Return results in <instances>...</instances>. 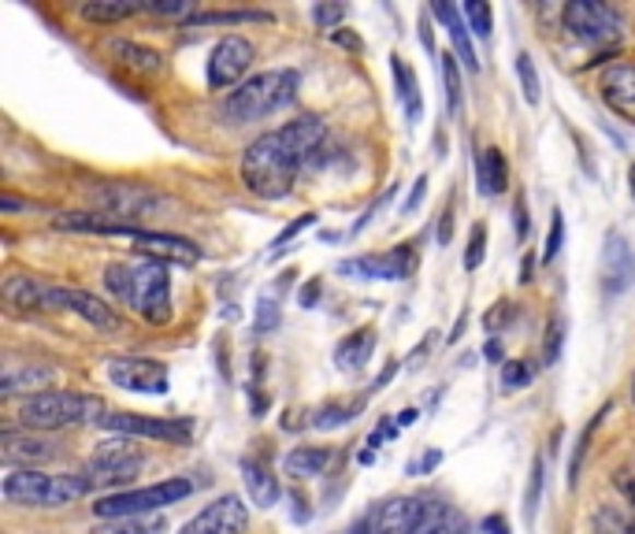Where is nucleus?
<instances>
[{
  "label": "nucleus",
  "mask_w": 635,
  "mask_h": 534,
  "mask_svg": "<svg viewBox=\"0 0 635 534\" xmlns=\"http://www.w3.org/2000/svg\"><path fill=\"white\" fill-rule=\"evenodd\" d=\"M450 238H454V215L446 212L443 219H438V246H450Z\"/></svg>",
  "instance_id": "6e6d98bb"
},
{
  "label": "nucleus",
  "mask_w": 635,
  "mask_h": 534,
  "mask_svg": "<svg viewBox=\"0 0 635 534\" xmlns=\"http://www.w3.org/2000/svg\"><path fill=\"white\" fill-rule=\"evenodd\" d=\"M305 227H313V215H302V219H294L291 227H286L283 234H279L275 238V249H283V246H291V241L297 238V234H302Z\"/></svg>",
  "instance_id": "8fccbe9b"
},
{
  "label": "nucleus",
  "mask_w": 635,
  "mask_h": 534,
  "mask_svg": "<svg viewBox=\"0 0 635 534\" xmlns=\"http://www.w3.org/2000/svg\"><path fill=\"white\" fill-rule=\"evenodd\" d=\"M142 449H134L130 438H108V442L97 446V453H93V461L86 464V479L93 483V490L97 486H119V483H130L138 472H142Z\"/></svg>",
  "instance_id": "6e6552de"
},
{
  "label": "nucleus",
  "mask_w": 635,
  "mask_h": 534,
  "mask_svg": "<svg viewBox=\"0 0 635 534\" xmlns=\"http://www.w3.org/2000/svg\"><path fill=\"white\" fill-rule=\"evenodd\" d=\"M416 416H420L416 408H405V412L398 416V424H401V427H409V424H416Z\"/></svg>",
  "instance_id": "e2e57ef3"
},
{
  "label": "nucleus",
  "mask_w": 635,
  "mask_h": 534,
  "mask_svg": "<svg viewBox=\"0 0 635 534\" xmlns=\"http://www.w3.org/2000/svg\"><path fill=\"white\" fill-rule=\"evenodd\" d=\"M105 286H108L111 297H119L124 305H130V297H134V264H108Z\"/></svg>",
  "instance_id": "473e14b6"
},
{
  "label": "nucleus",
  "mask_w": 635,
  "mask_h": 534,
  "mask_svg": "<svg viewBox=\"0 0 635 534\" xmlns=\"http://www.w3.org/2000/svg\"><path fill=\"white\" fill-rule=\"evenodd\" d=\"M49 382H52V371L49 368H34V364H23V368H19L15 360H8L4 375H0V390H4V393L49 387Z\"/></svg>",
  "instance_id": "c756f323"
},
{
  "label": "nucleus",
  "mask_w": 635,
  "mask_h": 534,
  "mask_svg": "<svg viewBox=\"0 0 635 534\" xmlns=\"http://www.w3.org/2000/svg\"><path fill=\"white\" fill-rule=\"evenodd\" d=\"M465 19H469V31H475L480 37H491V31H494L491 4H483V0H472V4H465Z\"/></svg>",
  "instance_id": "a19ab883"
},
{
  "label": "nucleus",
  "mask_w": 635,
  "mask_h": 534,
  "mask_svg": "<svg viewBox=\"0 0 635 534\" xmlns=\"http://www.w3.org/2000/svg\"><path fill=\"white\" fill-rule=\"evenodd\" d=\"M480 531L483 534H509V520L506 517H487L480 523Z\"/></svg>",
  "instance_id": "864d4df0"
},
{
  "label": "nucleus",
  "mask_w": 635,
  "mask_h": 534,
  "mask_svg": "<svg viewBox=\"0 0 635 534\" xmlns=\"http://www.w3.org/2000/svg\"><path fill=\"white\" fill-rule=\"evenodd\" d=\"M438 461H443V453H438V449H432V453H427L424 461H413V464H409V475H424V472H432V467H438Z\"/></svg>",
  "instance_id": "603ef678"
},
{
  "label": "nucleus",
  "mask_w": 635,
  "mask_h": 534,
  "mask_svg": "<svg viewBox=\"0 0 635 534\" xmlns=\"http://www.w3.org/2000/svg\"><path fill=\"white\" fill-rule=\"evenodd\" d=\"M353 419V408L350 405H324V408H316V416H313V427H320V430H334V427H345Z\"/></svg>",
  "instance_id": "58836bf2"
},
{
  "label": "nucleus",
  "mask_w": 635,
  "mask_h": 534,
  "mask_svg": "<svg viewBox=\"0 0 635 534\" xmlns=\"http://www.w3.org/2000/svg\"><path fill=\"white\" fill-rule=\"evenodd\" d=\"M416 534H469V520L454 509V505H432L427 501L424 523Z\"/></svg>",
  "instance_id": "c85d7f7f"
},
{
  "label": "nucleus",
  "mask_w": 635,
  "mask_h": 534,
  "mask_svg": "<svg viewBox=\"0 0 635 534\" xmlns=\"http://www.w3.org/2000/svg\"><path fill=\"white\" fill-rule=\"evenodd\" d=\"M531 268H536V257H525V271H520V283H528V278H531Z\"/></svg>",
  "instance_id": "69168bd1"
},
{
  "label": "nucleus",
  "mask_w": 635,
  "mask_h": 534,
  "mask_svg": "<svg viewBox=\"0 0 635 534\" xmlns=\"http://www.w3.org/2000/svg\"><path fill=\"white\" fill-rule=\"evenodd\" d=\"M294 164L286 161L283 145H279V134H260L254 145L242 156V182H246L249 193L264 197V201H279L294 190Z\"/></svg>",
  "instance_id": "20e7f679"
},
{
  "label": "nucleus",
  "mask_w": 635,
  "mask_h": 534,
  "mask_svg": "<svg viewBox=\"0 0 635 534\" xmlns=\"http://www.w3.org/2000/svg\"><path fill=\"white\" fill-rule=\"evenodd\" d=\"M475 182H480V190L487 197H498L506 193L509 186V164H506V153L502 149H480V156H475Z\"/></svg>",
  "instance_id": "b1692460"
},
{
  "label": "nucleus",
  "mask_w": 635,
  "mask_h": 534,
  "mask_svg": "<svg viewBox=\"0 0 635 534\" xmlns=\"http://www.w3.org/2000/svg\"><path fill=\"white\" fill-rule=\"evenodd\" d=\"M279 327V301L275 297H260V305H257V331L264 334V331H275Z\"/></svg>",
  "instance_id": "49530a36"
},
{
  "label": "nucleus",
  "mask_w": 635,
  "mask_h": 534,
  "mask_svg": "<svg viewBox=\"0 0 635 534\" xmlns=\"http://www.w3.org/2000/svg\"><path fill=\"white\" fill-rule=\"evenodd\" d=\"M279 145H283L286 161L294 164V171H305V167H320L327 161V127L324 119L302 116L294 123L279 127Z\"/></svg>",
  "instance_id": "9d476101"
},
{
  "label": "nucleus",
  "mask_w": 635,
  "mask_h": 534,
  "mask_svg": "<svg viewBox=\"0 0 635 534\" xmlns=\"http://www.w3.org/2000/svg\"><path fill=\"white\" fill-rule=\"evenodd\" d=\"M443 86H446V100H450V111L461 108V71H457V56L446 52L443 56Z\"/></svg>",
  "instance_id": "e433bc0d"
},
{
  "label": "nucleus",
  "mask_w": 635,
  "mask_h": 534,
  "mask_svg": "<svg viewBox=\"0 0 635 534\" xmlns=\"http://www.w3.org/2000/svg\"><path fill=\"white\" fill-rule=\"evenodd\" d=\"M513 215H517V234L525 238V234H528V204H525V197H517V209H513Z\"/></svg>",
  "instance_id": "4d7b16f0"
},
{
  "label": "nucleus",
  "mask_w": 635,
  "mask_h": 534,
  "mask_svg": "<svg viewBox=\"0 0 635 534\" xmlns=\"http://www.w3.org/2000/svg\"><path fill=\"white\" fill-rule=\"evenodd\" d=\"M108 379L119 390H130V393H167V368L161 360L119 356V360L108 364Z\"/></svg>",
  "instance_id": "2eb2a0df"
},
{
  "label": "nucleus",
  "mask_w": 635,
  "mask_h": 534,
  "mask_svg": "<svg viewBox=\"0 0 635 534\" xmlns=\"http://www.w3.org/2000/svg\"><path fill=\"white\" fill-rule=\"evenodd\" d=\"M105 416L108 408L97 393L74 390H42L19 405V424L26 430H63L79 424H101Z\"/></svg>",
  "instance_id": "f257e3e1"
},
{
  "label": "nucleus",
  "mask_w": 635,
  "mask_h": 534,
  "mask_svg": "<svg viewBox=\"0 0 635 534\" xmlns=\"http://www.w3.org/2000/svg\"><path fill=\"white\" fill-rule=\"evenodd\" d=\"M487 257V223H475L472 234H469V249H465V268L475 271Z\"/></svg>",
  "instance_id": "4c0bfd02"
},
{
  "label": "nucleus",
  "mask_w": 635,
  "mask_h": 534,
  "mask_svg": "<svg viewBox=\"0 0 635 534\" xmlns=\"http://www.w3.org/2000/svg\"><path fill=\"white\" fill-rule=\"evenodd\" d=\"M305 505H309V501H305V498H297V494H294V509H291V517H294L297 523H305V520H309V509H305Z\"/></svg>",
  "instance_id": "bf43d9fd"
},
{
  "label": "nucleus",
  "mask_w": 635,
  "mask_h": 534,
  "mask_svg": "<svg viewBox=\"0 0 635 534\" xmlns=\"http://www.w3.org/2000/svg\"><path fill=\"white\" fill-rule=\"evenodd\" d=\"M517 79H520V90H525V100L528 105H539L543 90H539V71H536V60L528 52L517 56Z\"/></svg>",
  "instance_id": "72a5a7b5"
},
{
  "label": "nucleus",
  "mask_w": 635,
  "mask_h": 534,
  "mask_svg": "<svg viewBox=\"0 0 635 534\" xmlns=\"http://www.w3.org/2000/svg\"><path fill=\"white\" fill-rule=\"evenodd\" d=\"M108 49H111V56H116V60L124 63L127 71L142 74V79H153V74H161V68H164V56L161 52L149 49V45L127 41V37H111Z\"/></svg>",
  "instance_id": "4be33fe9"
},
{
  "label": "nucleus",
  "mask_w": 635,
  "mask_h": 534,
  "mask_svg": "<svg viewBox=\"0 0 635 534\" xmlns=\"http://www.w3.org/2000/svg\"><path fill=\"white\" fill-rule=\"evenodd\" d=\"M395 371H398V364H387V368L379 371V379H376V387H372V390H383V387H387V382L395 379Z\"/></svg>",
  "instance_id": "680f3d73"
},
{
  "label": "nucleus",
  "mask_w": 635,
  "mask_h": 534,
  "mask_svg": "<svg viewBox=\"0 0 635 534\" xmlns=\"http://www.w3.org/2000/svg\"><path fill=\"white\" fill-rule=\"evenodd\" d=\"M0 209H4V212H23V209H31V204L19 201V197H12V193H4V197H0Z\"/></svg>",
  "instance_id": "13d9d810"
},
{
  "label": "nucleus",
  "mask_w": 635,
  "mask_h": 534,
  "mask_svg": "<svg viewBox=\"0 0 635 534\" xmlns=\"http://www.w3.org/2000/svg\"><path fill=\"white\" fill-rule=\"evenodd\" d=\"M257 60V49L249 37H238V34H227L212 45L209 52V68H204V79H209L212 90H231V86H242V79L249 74Z\"/></svg>",
  "instance_id": "1a4fd4ad"
},
{
  "label": "nucleus",
  "mask_w": 635,
  "mask_h": 534,
  "mask_svg": "<svg viewBox=\"0 0 635 534\" xmlns=\"http://www.w3.org/2000/svg\"><path fill=\"white\" fill-rule=\"evenodd\" d=\"M591 527L595 534H635V509L632 505H602Z\"/></svg>",
  "instance_id": "7c9ffc66"
},
{
  "label": "nucleus",
  "mask_w": 635,
  "mask_h": 534,
  "mask_svg": "<svg viewBox=\"0 0 635 534\" xmlns=\"http://www.w3.org/2000/svg\"><path fill=\"white\" fill-rule=\"evenodd\" d=\"M108 430L124 438H156V442H190V424L186 419H156L138 416V412H108L101 419Z\"/></svg>",
  "instance_id": "f8f14e48"
},
{
  "label": "nucleus",
  "mask_w": 635,
  "mask_h": 534,
  "mask_svg": "<svg viewBox=\"0 0 635 534\" xmlns=\"http://www.w3.org/2000/svg\"><path fill=\"white\" fill-rule=\"evenodd\" d=\"M0 456H4L8 467H34V464H45L56 456V446L49 438L42 435H31V430H4L0 438Z\"/></svg>",
  "instance_id": "6ab92c4d"
},
{
  "label": "nucleus",
  "mask_w": 635,
  "mask_h": 534,
  "mask_svg": "<svg viewBox=\"0 0 635 534\" xmlns=\"http://www.w3.org/2000/svg\"><path fill=\"white\" fill-rule=\"evenodd\" d=\"M613 483H618V490L624 494V498H628V505H632V509H635V475H618V479H613Z\"/></svg>",
  "instance_id": "5fc2aeb1"
},
{
  "label": "nucleus",
  "mask_w": 635,
  "mask_h": 534,
  "mask_svg": "<svg viewBox=\"0 0 635 534\" xmlns=\"http://www.w3.org/2000/svg\"><path fill=\"white\" fill-rule=\"evenodd\" d=\"M90 201L97 204V215H119V219H134V215L153 212V204L161 201V193L149 186H130V182H108L90 190Z\"/></svg>",
  "instance_id": "9b49d317"
},
{
  "label": "nucleus",
  "mask_w": 635,
  "mask_h": 534,
  "mask_svg": "<svg viewBox=\"0 0 635 534\" xmlns=\"http://www.w3.org/2000/svg\"><path fill=\"white\" fill-rule=\"evenodd\" d=\"M246 527H249L246 501L238 494H223V498L212 501L209 509H201L190 523H183L179 534H242Z\"/></svg>",
  "instance_id": "ddd939ff"
},
{
  "label": "nucleus",
  "mask_w": 635,
  "mask_h": 534,
  "mask_svg": "<svg viewBox=\"0 0 635 534\" xmlns=\"http://www.w3.org/2000/svg\"><path fill=\"white\" fill-rule=\"evenodd\" d=\"M424 193H427V178L420 175V178H416V186L409 190V201H405V209H401V212H416V209H420V201H424Z\"/></svg>",
  "instance_id": "3c124183"
},
{
  "label": "nucleus",
  "mask_w": 635,
  "mask_h": 534,
  "mask_svg": "<svg viewBox=\"0 0 635 534\" xmlns=\"http://www.w3.org/2000/svg\"><path fill=\"white\" fill-rule=\"evenodd\" d=\"M345 19V8L342 4H316L313 8V23L320 26V31H334Z\"/></svg>",
  "instance_id": "a18cd8bd"
},
{
  "label": "nucleus",
  "mask_w": 635,
  "mask_h": 534,
  "mask_svg": "<svg viewBox=\"0 0 635 534\" xmlns=\"http://www.w3.org/2000/svg\"><path fill=\"white\" fill-rule=\"evenodd\" d=\"M562 334H565V327H562V320H550V327H546V342H543V360L546 364H557L562 360Z\"/></svg>",
  "instance_id": "37998d69"
},
{
  "label": "nucleus",
  "mask_w": 635,
  "mask_h": 534,
  "mask_svg": "<svg viewBox=\"0 0 635 534\" xmlns=\"http://www.w3.org/2000/svg\"><path fill=\"white\" fill-rule=\"evenodd\" d=\"M528 382H531V364H525V360L502 364V387L506 390H525Z\"/></svg>",
  "instance_id": "79ce46f5"
},
{
  "label": "nucleus",
  "mask_w": 635,
  "mask_h": 534,
  "mask_svg": "<svg viewBox=\"0 0 635 534\" xmlns=\"http://www.w3.org/2000/svg\"><path fill=\"white\" fill-rule=\"evenodd\" d=\"M90 534H145L142 523L134 520H105L101 527H93Z\"/></svg>",
  "instance_id": "09e8293b"
},
{
  "label": "nucleus",
  "mask_w": 635,
  "mask_h": 534,
  "mask_svg": "<svg viewBox=\"0 0 635 534\" xmlns=\"http://www.w3.org/2000/svg\"><path fill=\"white\" fill-rule=\"evenodd\" d=\"M632 401H635V375H632Z\"/></svg>",
  "instance_id": "774afa93"
},
{
  "label": "nucleus",
  "mask_w": 635,
  "mask_h": 534,
  "mask_svg": "<svg viewBox=\"0 0 635 534\" xmlns=\"http://www.w3.org/2000/svg\"><path fill=\"white\" fill-rule=\"evenodd\" d=\"M390 71H395V86H398V97L405 100V111H409V119H416L424 116V100H420V82L409 74L405 63L398 60V56H390Z\"/></svg>",
  "instance_id": "2f4dec72"
},
{
  "label": "nucleus",
  "mask_w": 635,
  "mask_h": 534,
  "mask_svg": "<svg viewBox=\"0 0 635 534\" xmlns=\"http://www.w3.org/2000/svg\"><path fill=\"white\" fill-rule=\"evenodd\" d=\"M635 278V252L628 246V238H621L618 230L605 234L602 246V271H599V286L605 297H618L632 286Z\"/></svg>",
  "instance_id": "dca6fc26"
},
{
  "label": "nucleus",
  "mask_w": 635,
  "mask_h": 534,
  "mask_svg": "<svg viewBox=\"0 0 635 534\" xmlns=\"http://www.w3.org/2000/svg\"><path fill=\"white\" fill-rule=\"evenodd\" d=\"M562 241H565V215L554 212V215H550V238H546V252H543L546 264H550V260H557V252H562Z\"/></svg>",
  "instance_id": "c03bdc74"
},
{
  "label": "nucleus",
  "mask_w": 635,
  "mask_h": 534,
  "mask_svg": "<svg viewBox=\"0 0 635 534\" xmlns=\"http://www.w3.org/2000/svg\"><path fill=\"white\" fill-rule=\"evenodd\" d=\"M145 12L149 15H175V19H186L190 15V0H145Z\"/></svg>",
  "instance_id": "de8ad7c7"
},
{
  "label": "nucleus",
  "mask_w": 635,
  "mask_h": 534,
  "mask_svg": "<svg viewBox=\"0 0 635 534\" xmlns=\"http://www.w3.org/2000/svg\"><path fill=\"white\" fill-rule=\"evenodd\" d=\"M331 461H334V453L327 446H297L283 456V472L291 475L294 483L320 479Z\"/></svg>",
  "instance_id": "412c9836"
},
{
  "label": "nucleus",
  "mask_w": 635,
  "mask_h": 534,
  "mask_svg": "<svg viewBox=\"0 0 635 534\" xmlns=\"http://www.w3.org/2000/svg\"><path fill=\"white\" fill-rule=\"evenodd\" d=\"M130 308L153 327H164L172 320V278H167L164 260L134 264V297H130Z\"/></svg>",
  "instance_id": "0eeeda50"
},
{
  "label": "nucleus",
  "mask_w": 635,
  "mask_h": 534,
  "mask_svg": "<svg viewBox=\"0 0 635 534\" xmlns=\"http://www.w3.org/2000/svg\"><path fill=\"white\" fill-rule=\"evenodd\" d=\"M562 23L576 41L595 45V49L621 41V15L602 0H568L562 8Z\"/></svg>",
  "instance_id": "423d86ee"
},
{
  "label": "nucleus",
  "mask_w": 635,
  "mask_h": 534,
  "mask_svg": "<svg viewBox=\"0 0 635 534\" xmlns=\"http://www.w3.org/2000/svg\"><path fill=\"white\" fill-rule=\"evenodd\" d=\"M193 494V483L190 479H164V483H153L145 490H119V494H108L93 505L101 520H134V517H145V512H161L167 505H179L183 498Z\"/></svg>",
  "instance_id": "39448f33"
},
{
  "label": "nucleus",
  "mask_w": 635,
  "mask_h": 534,
  "mask_svg": "<svg viewBox=\"0 0 635 534\" xmlns=\"http://www.w3.org/2000/svg\"><path fill=\"white\" fill-rule=\"evenodd\" d=\"M427 501L420 498H387L364 517V531L368 534H416L424 523Z\"/></svg>",
  "instance_id": "4468645a"
},
{
  "label": "nucleus",
  "mask_w": 635,
  "mask_h": 534,
  "mask_svg": "<svg viewBox=\"0 0 635 534\" xmlns=\"http://www.w3.org/2000/svg\"><path fill=\"white\" fill-rule=\"evenodd\" d=\"M432 12H435L438 19H443L446 31H450V37H454V49H457V60H461L469 71H480V60H475V49H472L469 26L461 23V15H457V8H454V4H446V0H435Z\"/></svg>",
  "instance_id": "a878e982"
},
{
  "label": "nucleus",
  "mask_w": 635,
  "mask_h": 534,
  "mask_svg": "<svg viewBox=\"0 0 635 534\" xmlns=\"http://www.w3.org/2000/svg\"><path fill=\"white\" fill-rule=\"evenodd\" d=\"M238 472H242V479H246V490H249V498H254V505H260V509H272V505L279 501V494H283L279 490V479L272 475V467L254 461V456H242Z\"/></svg>",
  "instance_id": "5701e85b"
},
{
  "label": "nucleus",
  "mask_w": 635,
  "mask_h": 534,
  "mask_svg": "<svg viewBox=\"0 0 635 534\" xmlns=\"http://www.w3.org/2000/svg\"><path fill=\"white\" fill-rule=\"evenodd\" d=\"M93 483L82 475H45L34 467H15L4 479V501L19 509H63V505L86 498Z\"/></svg>",
  "instance_id": "7ed1b4c3"
},
{
  "label": "nucleus",
  "mask_w": 635,
  "mask_h": 534,
  "mask_svg": "<svg viewBox=\"0 0 635 534\" xmlns=\"http://www.w3.org/2000/svg\"><path fill=\"white\" fill-rule=\"evenodd\" d=\"M130 241H134L138 252H145L149 260H164V264H179L193 268L201 260V249L193 246L190 238H179V234H156V230H130Z\"/></svg>",
  "instance_id": "f3484780"
},
{
  "label": "nucleus",
  "mask_w": 635,
  "mask_h": 534,
  "mask_svg": "<svg viewBox=\"0 0 635 534\" xmlns=\"http://www.w3.org/2000/svg\"><path fill=\"white\" fill-rule=\"evenodd\" d=\"M483 353H487V360H502V342H487Z\"/></svg>",
  "instance_id": "0e129e2a"
},
{
  "label": "nucleus",
  "mask_w": 635,
  "mask_h": 534,
  "mask_svg": "<svg viewBox=\"0 0 635 534\" xmlns=\"http://www.w3.org/2000/svg\"><path fill=\"white\" fill-rule=\"evenodd\" d=\"M599 93L618 116L635 119V63L621 60V63H613V68H605Z\"/></svg>",
  "instance_id": "aec40b11"
},
{
  "label": "nucleus",
  "mask_w": 635,
  "mask_h": 534,
  "mask_svg": "<svg viewBox=\"0 0 635 534\" xmlns=\"http://www.w3.org/2000/svg\"><path fill=\"white\" fill-rule=\"evenodd\" d=\"M632 193H635V164H632Z\"/></svg>",
  "instance_id": "338daca9"
},
{
  "label": "nucleus",
  "mask_w": 635,
  "mask_h": 534,
  "mask_svg": "<svg viewBox=\"0 0 635 534\" xmlns=\"http://www.w3.org/2000/svg\"><path fill=\"white\" fill-rule=\"evenodd\" d=\"M297 86H302V74L291 68L254 74L238 90H231V97L223 100V116L231 123H257V119H268L272 111L291 105L297 97Z\"/></svg>",
  "instance_id": "f03ea898"
},
{
  "label": "nucleus",
  "mask_w": 635,
  "mask_h": 534,
  "mask_svg": "<svg viewBox=\"0 0 635 534\" xmlns=\"http://www.w3.org/2000/svg\"><path fill=\"white\" fill-rule=\"evenodd\" d=\"M49 308H71L74 316H82L90 327H97V331H119L124 327V320H119L111 308L101 301V297L86 294V289H49Z\"/></svg>",
  "instance_id": "a211bd4d"
},
{
  "label": "nucleus",
  "mask_w": 635,
  "mask_h": 534,
  "mask_svg": "<svg viewBox=\"0 0 635 534\" xmlns=\"http://www.w3.org/2000/svg\"><path fill=\"white\" fill-rule=\"evenodd\" d=\"M387 271H390V278H409L416 271V249L413 246H395L387 252Z\"/></svg>",
  "instance_id": "c9c22d12"
},
{
  "label": "nucleus",
  "mask_w": 635,
  "mask_h": 534,
  "mask_svg": "<svg viewBox=\"0 0 635 534\" xmlns=\"http://www.w3.org/2000/svg\"><path fill=\"white\" fill-rule=\"evenodd\" d=\"M372 353H376V334L353 331V334H345L339 342V349H334V364H339L342 371H361Z\"/></svg>",
  "instance_id": "cd10ccee"
},
{
  "label": "nucleus",
  "mask_w": 635,
  "mask_h": 534,
  "mask_svg": "<svg viewBox=\"0 0 635 534\" xmlns=\"http://www.w3.org/2000/svg\"><path fill=\"white\" fill-rule=\"evenodd\" d=\"M4 301L12 312H42V308H49V289L34 283L31 275H12L4 283Z\"/></svg>",
  "instance_id": "393cba45"
},
{
  "label": "nucleus",
  "mask_w": 635,
  "mask_h": 534,
  "mask_svg": "<svg viewBox=\"0 0 635 534\" xmlns=\"http://www.w3.org/2000/svg\"><path fill=\"white\" fill-rule=\"evenodd\" d=\"M268 12H204V15H193L190 23H198V26H216V23H227V26H235V23H268Z\"/></svg>",
  "instance_id": "f704fd0d"
},
{
  "label": "nucleus",
  "mask_w": 635,
  "mask_h": 534,
  "mask_svg": "<svg viewBox=\"0 0 635 534\" xmlns=\"http://www.w3.org/2000/svg\"><path fill=\"white\" fill-rule=\"evenodd\" d=\"M145 12V0H86L79 8V15L86 23H101V26H111V23H124V19Z\"/></svg>",
  "instance_id": "bb28decb"
},
{
  "label": "nucleus",
  "mask_w": 635,
  "mask_h": 534,
  "mask_svg": "<svg viewBox=\"0 0 635 534\" xmlns=\"http://www.w3.org/2000/svg\"><path fill=\"white\" fill-rule=\"evenodd\" d=\"M316 294H320V283L313 278V283L302 289V305H305V308H313V305H316Z\"/></svg>",
  "instance_id": "052dcab7"
},
{
  "label": "nucleus",
  "mask_w": 635,
  "mask_h": 534,
  "mask_svg": "<svg viewBox=\"0 0 635 534\" xmlns=\"http://www.w3.org/2000/svg\"><path fill=\"white\" fill-rule=\"evenodd\" d=\"M539 498H543V461L536 456V464H531V479H528V494H525V517L528 520H536Z\"/></svg>",
  "instance_id": "ea45409f"
}]
</instances>
